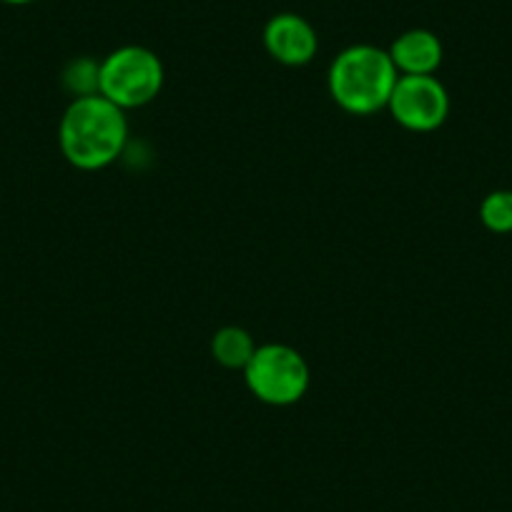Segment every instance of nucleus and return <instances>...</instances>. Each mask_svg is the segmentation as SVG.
Instances as JSON below:
<instances>
[{"instance_id": "1", "label": "nucleus", "mask_w": 512, "mask_h": 512, "mask_svg": "<svg viewBox=\"0 0 512 512\" xmlns=\"http://www.w3.org/2000/svg\"><path fill=\"white\" fill-rule=\"evenodd\" d=\"M128 144L126 111L108 98H73L58 123L63 159L81 171H101L116 164Z\"/></svg>"}, {"instance_id": "2", "label": "nucleus", "mask_w": 512, "mask_h": 512, "mask_svg": "<svg viewBox=\"0 0 512 512\" xmlns=\"http://www.w3.org/2000/svg\"><path fill=\"white\" fill-rule=\"evenodd\" d=\"M395 63L384 48L359 43L349 46L332 61L327 73L329 96L352 116H372L390 103L397 86Z\"/></svg>"}, {"instance_id": "3", "label": "nucleus", "mask_w": 512, "mask_h": 512, "mask_svg": "<svg viewBox=\"0 0 512 512\" xmlns=\"http://www.w3.org/2000/svg\"><path fill=\"white\" fill-rule=\"evenodd\" d=\"M164 63L146 46H121L101 61L98 93L118 108L149 106L164 88Z\"/></svg>"}, {"instance_id": "4", "label": "nucleus", "mask_w": 512, "mask_h": 512, "mask_svg": "<svg viewBox=\"0 0 512 512\" xmlns=\"http://www.w3.org/2000/svg\"><path fill=\"white\" fill-rule=\"evenodd\" d=\"M309 364L289 344H259L244 367V382L251 395L264 405H297L309 390Z\"/></svg>"}, {"instance_id": "5", "label": "nucleus", "mask_w": 512, "mask_h": 512, "mask_svg": "<svg viewBox=\"0 0 512 512\" xmlns=\"http://www.w3.org/2000/svg\"><path fill=\"white\" fill-rule=\"evenodd\" d=\"M387 108L402 128L430 134L450 116V93L435 76H400Z\"/></svg>"}, {"instance_id": "6", "label": "nucleus", "mask_w": 512, "mask_h": 512, "mask_svg": "<svg viewBox=\"0 0 512 512\" xmlns=\"http://www.w3.org/2000/svg\"><path fill=\"white\" fill-rule=\"evenodd\" d=\"M264 48L277 63L289 68L307 66L319 51V36L307 18L279 13L264 26Z\"/></svg>"}, {"instance_id": "7", "label": "nucleus", "mask_w": 512, "mask_h": 512, "mask_svg": "<svg viewBox=\"0 0 512 512\" xmlns=\"http://www.w3.org/2000/svg\"><path fill=\"white\" fill-rule=\"evenodd\" d=\"M392 63L400 76H435L442 66V41L427 28H412L395 38L390 48Z\"/></svg>"}, {"instance_id": "8", "label": "nucleus", "mask_w": 512, "mask_h": 512, "mask_svg": "<svg viewBox=\"0 0 512 512\" xmlns=\"http://www.w3.org/2000/svg\"><path fill=\"white\" fill-rule=\"evenodd\" d=\"M256 344L251 339V334L244 327H221L219 332L211 337V357L221 364L224 369H241L249 364V359L254 357Z\"/></svg>"}, {"instance_id": "9", "label": "nucleus", "mask_w": 512, "mask_h": 512, "mask_svg": "<svg viewBox=\"0 0 512 512\" xmlns=\"http://www.w3.org/2000/svg\"><path fill=\"white\" fill-rule=\"evenodd\" d=\"M98 78H101V63L93 58H76L63 71V86L73 98L98 96Z\"/></svg>"}, {"instance_id": "10", "label": "nucleus", "mask_w": 512, "mask_h": 512, "mask_svg": "<svg viewBox=\"0 0 512 512\" xmlns=\"http://www.w3.org/2000/svg\"><path fill=\"white\" fill-rule=\"evenodd\" d=\"M480 221L492 234H512V191H490L480 204Z\"/></svg>"}, {"instance_id": "11", "label": "nucleus", "mask_w": 512, "mask_h": 512, "mask_svg": "<svg viewBox=\"0 0 512 512\" xmlns=\"http://www.w3.org/2000/svg\"><path fill=\"white\" fill-rule=\"evenodd\" d=\"M3 3H8V6H28L33 0H3Z\"/></svg>"}]
</instances>
